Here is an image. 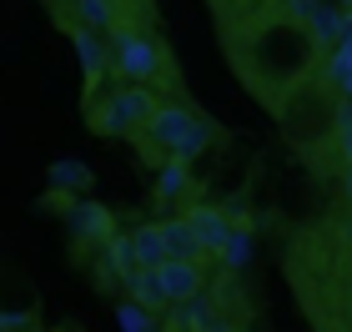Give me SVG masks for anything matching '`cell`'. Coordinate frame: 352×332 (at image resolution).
Wrapping results in <instances>:
<instances>
[{"label":"cell","instance_id":"1","mask_svg":"<svg viewBox=\"0 0 352 332\" xmlns=\"http://www.w3.org/2000/svg\"><path fill=\"white\" fill-rule=\"evenodd\" d=\"M221 45H227L236 81L267 111H277L287 91L322 71V51H327L322 30L282 0H262V5L242 0L236 10H221Z\"/></svg>","mask_w":352,"mask_h":332},{"label":"cell","instance_id":"2","mask_svg":"<svg viewBox=\"0 0 352 332\" xmlns=\"http://www.w3.org/2000/svg\"><path fill=\"white\" fill-rule=\"evenodd\" d=\"M272 116H277L282 136L292 141L297 151H317V146H327V141L342 131V86L317 71L302 86L287 91Z\"/></svg>","mask_w":352,"mask_h":332},{"label":"cell","instance_id":"3","mask_svg":"<svg viewBox=\"0 0 352 332\" xmlns=\"http://www.w3.org/2000/svg\"><path fill=\"white\" fill-rule=\"evenodd\" d=\"M217 141V126L201 116L197 106L186 96H166L162 111L151 116V126L141 136H131V146L141 151V166H166L171 156H182V162H197V156Z\"/></svg>","mask_w":352,"mask_h":332},{"label":"cell","instance_id":"4","mask_svg":"<svg viewBox=\"0 0 352 332\" xmlns=\"http://www.w3.org/2000/svg\"><path fill=\"white\" fill-rule=\"evenodd\" d=\"M162 101H166V91H156V86H146V81H116L111 76V86H101L96 96H86V126L96 136H141L151 126V116L162 111Z\"/></svg>","mask_w":352,"mask_h":332},{"label":"cell","instance_id":"5","mask_svg":"<svg viewBox=\"0 0 352 332\" xmlns=\"http://www.w3.org/2000/svg\"><path fill=\"white\" fill-rule=\"evenodd\" d=\"M106 56H111V76L116 81H146L166 96H182L176 86V60L151 30H116L106 36Z\"/></svg>","mask_w":352,"mask_h":332},{"label":"cell","instance_id":"6","mask_svg":"<svg viewBox=\"0 0 352 332\" xmlns=\"http://www.w3.org/2000/svg\"><path fill=\"white\" fill-rule=\"evenodd\" d=\"M71 236H76V262H86V257H96L111 236L121 232V221H116V212L111 207H101V201H91V197H81L71 207Z\"/></svg>","mask_w":352,"mask_h":332},{"label":"cell","instance_id":"7","mask_svg":"<svg viewBox=\"0 0 352 332\" xmlns=\"http://www.w3.org/2000/svg\"><path fill=\"white\" fill-rule=\"evenodd\" d=\"M151 201L162 217H176L186 212L191 201H201V181L191 177V162H182V156H171L166 166H156V181H151Z\"/></svg>","mask_w":352,"mask_h":332},{"label":"cell","instance_id":"8","mask_svg":"<svg viewBox=\"0 0 352 332\" xmlns=\"http://www.w3.org/2000/svg\"><path fill=\"white\" fill-rule=\"evenodd\" d=\"M131 247H136V267H162L171 252H166V232H162V217L146 221V227L131 232Z\"/></svg>","mask_w":352,"mask_h":332},{"label":"cell","instance_id":"9","mask_svg":"<svg viewBox=\"0 0 352 332\" xmlns=\"http://www.w3.org/2000/svg\"><path fill=\"white\" fill-rule=\"evenodd\" d=\"M116 322H121L126 332H156V327H162V312H156L151 302H141V297L126 292L121 302H116Z\"/></svg>","mask_w":352,"mask_h":332},{"label":"cell","instance_id":"10","mask_svg":"<svg viewBox=\"0 0 352 332\" xmlns=\"http://www.w3.org/2000/svg\"><path fill=\"white\" fill-rule=\"evenodd\" d=\"M51 186H66V192H76V197H91L96 171H91L86 162H56V166H51Z\"/></svg>","mask_w":352,"mask_h":332}]
</instances>
